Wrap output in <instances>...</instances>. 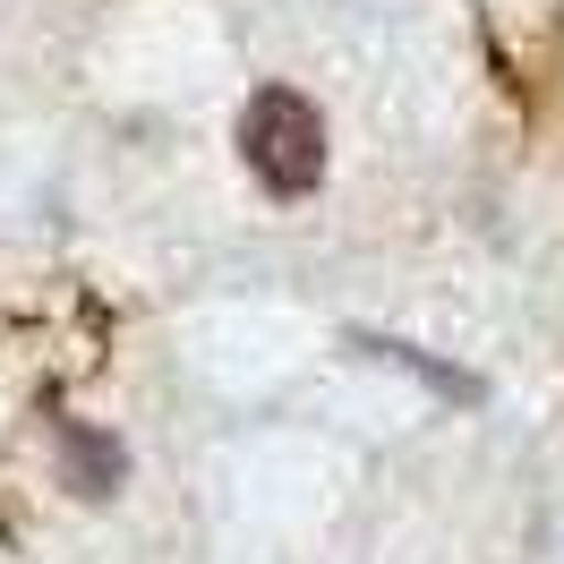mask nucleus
Returning <instances> with one entry per match:
<instances>
[{
	"mask_svg": "<svg viewBox=\"0 0 564 564\" xmlns=\"http://www.w3.org/2000/svg\"><path fill=\"white\" fill-rule=\"evenodd\" d=\"M240 154L248 172L265 180L274 197H308L325 180V120L308 95H291V86H257L240 111Z\"/></svg>",
	"mask_w": 564,
	"mask_h": 564,
	"instance_id": "obj_1",
	"label": "nucleus"
},
{
	"mask_svg": "<svg viewBox=\"0 0 564 564\" xmlns=\"http://www.w3.org/2000/svg\"><path fill=\"white\" fill-rule=\"evenodd\" d=\"M61 462H69V488L77 496H111V488H120V445L95 436V427L61 420Z\"/></svg>",
	"mask_w": 564,
	"mask_h": 564,
	"instance_id": "obj_2",
	"label": "nucleus"
}]
</instances>
